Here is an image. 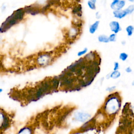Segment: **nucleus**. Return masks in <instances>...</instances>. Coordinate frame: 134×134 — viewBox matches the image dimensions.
<instances>
[{
    "instance_id": "f257e3e1",
    "label": "nucleus",
    "mask_w": 134,
    "mask_h": 134,
    "mask_svg": "<svg viewBox=\"0 0 134 134\" xmlns=\"http://www.w3.org/2000/svg\"><path fill=\"white\" fill-rule=\"evenodd\" d=\"M118 92L111 93L107 96L104 105L105 112L109 116L115 115L119 111L121 107V100Z\"/></svg>"
},
{
    "instance_id": "f03ea898",
    "label": "nucleus",
    "mask_w": 134,
    "mask_h": 134,
    "mask_svg": "<svg viewBox=\"0 0 134 134\" xmlns=\"http://www.w3.org/2000/svg\"><path fill=\"white\" fill-rule=\"evenodd\" d=\"M25 13V10L23 8L17 9L2 24V26L0 27V32H3L6 31L11 27L21 20L24 18Z\"/></svg>"
},
{
    "instance_id": "7ed1b4c3",
    "label": "nucleus",
    "mask_w": 134,
    "mask_h": 134,
    "mask_svg": "<svg viewBox=\"0 0 134 134\" xmlns=\"http://www.w3.org/2000/svg\"><path fill=\"white\" fill-rule=\"evenodd\" d=\"M12 118L4 110L0 109V134H4L11 127Z\"/></svg>"
},
{
    "instance_id": "20e7f679",
    "label": "nucleus",
    "mask_w": 134,
    "mask_h": 134,
    "mask_svg": "<svg viewBox=\"0 0 134 134\" xmlns=\"http://www.w3.org/2000/svg\"><path fill=\"white\" fill-rule=\"evenodd\" d=\"M91 114L82 111H77L74 113L73 119L75 121L84 124L88 121L91 119Z\"/></svg>"
},
{
    "instance_id": "39448f33",
    "label": "nucleus",
    "mask_w": 134,
    "mask_h": 134,
    "mask_svg": "<svg viewBox=\"0 0 134 134\" xmlns=\"http://www.w3.org/2000/svg\"><path fill=\"white\" fill-rule=\"evenodd\" d=\"M51 55L49 53L40 54L37 58V62L40 66H44L48 64L51 61Z\"/></svg>"
},
{
    "instance_id": "423d86ee",
    "label": "nucleus",
    "mask_w": 134,
    "mask_h": 134,
    "mask_svg": "<svg viewBox=\"0 0 134 134\" xmlns=\"http://www.w3.org/2000/svg\"><path fill=\"white\" fill-rule=\"evenodd\" d=\"M35 127L33 125H26L18 130L16 134H34Z\"/></svg>"
},
{
    "instance_id": "0eeeda50",
    "label": "nucleus",
    "mask_w": 134,
    "mask_h": 134,
    "mask_svg": "<svg viewBox=\"0 0 134 134\" xmlns=\"http://www.w3.org/2000/svg\"><path fill=\"white\" fill-rule=\"evenodd\" d=\"M126 4V1L124 0H114L110 4V7L114 10H121Z\"/></svg>"
},
{
    "instance_id": "6e6552de",
    "label": "nucleus",
    "mask_w": 134,
    "mask_h": 134,
    "mask_svg": "<svg viewBox=\"0 0 134 134\" xmlns=\"http://www.w3.org/2000/svg\"><path fill=\"white\" fill-rule=\"evenodd\" d=\"M110 29L112 32H114V34H117L121 30V28L120 27V24L117 21H111L110 22L109 24Z\"/></svg>"
},
{
    "instance_id": "1a4fd4ad",
    "label": "nucleus",
    "mask_w": 134,
    "mask_h": 134,
    "mask_svg": "<svg viewBox=\"0 0 134 134\" xmlns=\"http://www.w3.org/2000/svg\"><path fill=\"white\" fill-rule=\"evenodd\" d=\"M113 14L114 17L118 19H122L126 17L128 15L126 10H114Z\"/></svg>"
},
{
    "instance_id": "9d476101",
    "label": "nucleus",
    "mask_w": 134,
    "mask_h": 134,
    "mask_svg": "<svg viewBox=\"0 0 134 134\" xmlns=\"http://www.w3.org/2000/svg\"><path fill=\"white\" fill-rule=\"evenodd\" d=\"M99 23L100 22L99 20H97V21H95L93 24L90 25L89 28V32L91 34H93L96 31V30L98 28Z\"/></svg>"
},
{
    "instance_id": "9b49d317",
    "label": "nucleus",
    "mask_w": 134,
    "mask_h": 134,
    "mask_svg": "<svg viewBox=\"0 0 134 134\" xmlns=\"http://www.w3.org/2000/svg\"><path fill=\"white\" fill-rule=\"evenodd\" d=\"M82 7L80 4L75 6L73 9L72 12L74 14L76 15L79 17H81L82 14Z\"/></svg>"
},
{
    "instance_id": "f8f14e48",
    "label": "nucleus",
    "mask_w": 134,
    "mask_h": 134,
    "mask_svg": "<svg viewBox=\"0 0 134 134\" xmlns=\"http://www.w3.org/2000/svg\"><path fill=\"white\" fill-rule=\"evenodd\" d=\"M98 40L100 42L108 43L109 41L108 37L105 35H100L98 36Z\"/></svg>"
},
{
    "instance_id": "ddd939ff",
    "label": "nucleus",
    "mask_w": 134,
    "mask_h": 134,
    "mask_svg": "<svg viewBox=\"0 0 134 134\" xmlns=\"http://www.w3.org/2000/svg\"><path fill=\"white\" fill-rule=\"evenodd\" d=\"M121 75L120 72L117 70V71H113L112 72H110V78L113 79H116L119 78Z\"/></svg>"
},
{
    "instance_id": "4468645a",
    "label": "nucleus",
    "mask_w": 134,
    "mask_h": 134,
    "mask_svg": "<svg viewBox=\"0 0 134 134\" xmlns=\"http://www.w3.org/2000/svg\"><path fill=\"white\" fill-rule=\"evenodd\" d=\"M126 31L127 32L128 36H131L134 31V27L132 25H129L126 27Z\"/></svg>"
},
{
    "instance_id": "2eb2a0df",
    "label": "nucleus",
    "mask_w": 134,
    "mask_h": 134,
    "mask_svg": "<svg viewBox=\"0 0 134 134\" xmlns=\"http://www.w3.org/2000/svg\"><path fill=\"white\" fill-rule=\"evenodd\" d=\"M96 2V0H92V1H88L87 2V5L90 7V9L92 10H95L96 9V5L95 3Z\"/></svg>"
},
{
    "instance_id": "dca6fc26",
    "label": "nucleus",
    "mask_w": 134,
    "mask_h": 134,
    "mask_svg": "<svg viewBox=\"0 0 134 134\" xmlns=\"http://www.w3.org/2000/svg\"><path fill=\"white\" fill-rule=\"evenodd\" d=\"M128 57V54L126 52H121L119 55V58L122 61H126Z\"/></svg>"
},
{
    "instance_id": "f3484780",
    "label": "nucleus",
    "mask_w": 134,
    "mask_h": 134,
    "mask_svg": "<svg viewBox=\"0 0 134 134\" xmlns=\"http://www.w3.org/2000/svg\"><path fill=\"white\" fill-rule=\"evenodd\" d=\"M125 10L127 13L128 15L131 14L134 12V5L133 4L130 5L127 8L125 9Z\"/></svg>"
},
{
    "instance_id": "a211bd4d",
    "label": "nucleus",
    "mask_w": 134,
    "mask_h": 134,
    "mask_svg": "<svg viewBox=\"0 0 134 134\" xmlns=\"http://www.w3.org/2000/svg\"><path fill=\"white\" fill-rule=\"evenodd\" d=\"M34 134H48V132L46 131L45 130L41 129H37L35 127V131Z\"/></svg>"
},
{
    "instance_id": "6ab92c4d",
    "label": "nucleus",
    "mask_w": 134,
    "mask_h": 134,
    "mask_svg": "<svg viewBox=\"0 0 134 134\" xmlns=\"http://www.w3.org/2000/svg\"><path fill=\"white\" fill-rule=\"evenodd\" d=\"M109 42H115L116 40V34H112L108 37Z\"/></svg>"
},
{
    "instance_id": "aec40b11",
    "label": "nucleus",
    "mask_w": 134,
    "mask_h": 134,
    "mask_svg": "<svg viewBox=\"0 0 134 134\" xmlns=\"http://www.w3.org/2000/svg\"><path fill=\"white\" fill-rule=\"evenodd\" d=\"M87 50H88V49L87 48H84L83 50L79 51L78 53H77V56L79 57H81L83 55H84L85 54H86L87 52Z\"/></svg>"
},
{
    "instance_id": "412c9836",
    "label": "nucleus",
    "mask_w": 134,
    "mask_h": 134,
    "mask_svg": "<svg viewBox=\"0 0 134 134\" xmlns=\"http://www.w3.org/2000/svg\"><path fill=\"white\" fill-rule=\"evenodd\" d=\"M116 86H112L108 87L106 88V91L107 92H112L116 89Z\"/></svg>"
},
{
    "instance_id": "4be33fe9",
    "label": "nucleus",
    "mask_w": 134,
    "mask_h": 134,
    "mask_svg": "<svg viewBox=\"0 0 134 134\" xmlns=\"http://www.w3.org/2000/svg\"><path fill=\"white\" fill-rule=\"evenodd\" d=\"M119 69V64L118 62H115L114 64V71H117Z\"/></svg>"
},
{
    "instance_id": "5701e85b",
    "label": "nucleus",
    "mask_w": 134,
    "mask_h": 134,
    "mask_svg": "<svg viewBox=\"0 0 134 134\" xmlns=\"http://www.w3.org/2000/svg\"><path fill=\"white\" fill-rule=\"evenodd\" d=\"M132 69L130 67V66H128L127 67L126 69H125V71L128 73H131L132 72Z\"/></svg>"
},
{
    "instance_id": "b1692460",
    "label": "nucleus",
    "mask_w": 134,
    "mask_h": 134,
    "mask_svg": "<svg viewBox=\"0 0 134 134\" xmlns=\"http://www.w3.org/2000/svg\"><path fill=\"white\" fill-rule=\"evenodd\" d=\"M95 16H96V18L97 19H99V18H100V17H101V15H100V14H99V13L98 12H97L96 13Z\"/></svg>"
},
{
    "instance_id": "393cba45",
    "label": "nucleus",
    "mask_w": 134,
    "mask_h": 134,
    "mask_svg": "<svg viewBox=\"0 0 134 134\" xmlns=\"http://www.w3.org/2000/svg\"><path fill=\"white\" fill-rule=\"evenodd\" d=\"M106 78L107 79H109V78H110V72H109L106 75Z\"/></svg>"
},
{
    "instance_id": "a878e982",
    "label": "nucleus",
    "mask_w": 134,
    "mask_h": 134,
    "mask_svg": "<svg viewBox=\"0 0 134 134\" xmlns=\"http://www.w3.org/2000/svg\"><path fill=\"white\" fill-rule=\"evenodd\" d=\"M121 43V44H122V45H125V44H126V41H122Z\"/></svg>"
},
{
    "instance_id": "bb28decb",
    "label": "nucleus",
    "mask_w": 134,
    "mask_h": 134,
    "mask_svg": "<svg viewBox=\"0 0 134 134\" xmlns=\"http://www.w3.org/2000/svg\"><path fill=\"white\" fill-rule=\"evenodd\" d=\"M131 84H132V86L134 85V81H133L132 82V83H131Z\"/></svg>"
},
{
    "instance_id": "cd10ccee",
    "label": "nucleus",
    "mask_w": 134,
    "mask_h": 134,
    "mask_svg": "<svg viewBox=\"0 0 134 134\" xmlns=\"http://www.w3.org/2000/svg\"><path fill=\"white\" fill-rule=\"evenodd\" d=\"M2 91H3V90L1 89V88H0V93H1Z\"/></svg>"
}]
</instances>
